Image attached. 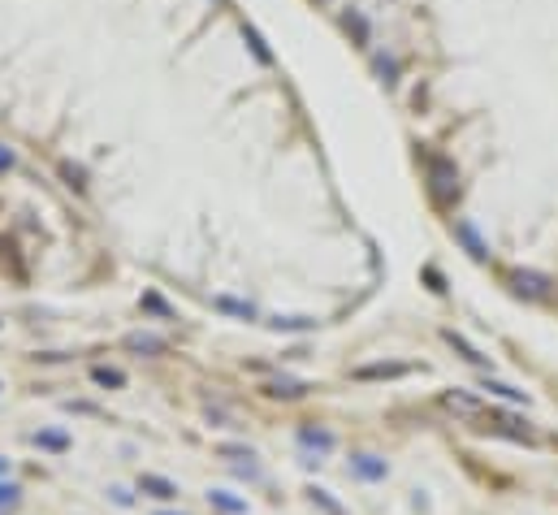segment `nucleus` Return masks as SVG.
Instances as JSON below:
<instances>
[{
  "instance_id": "f257e3e1",
  "label": "nucleus",
  "mask_w": 558,
  "mask_h": 515,
  "mask_svg": "<svg viewBox=\"0 0 558 515\" xmlns=\"http://www.w3.org/2000/svg\"><path fill=\"white\" fill-rule=\"evenodd\" d=\"M139 489H143L147 498H160V503L177 498V485H173V480H165V476H152V472H143V476H139Z\"/></svg>"
},
{
  "instance_id": "f03ea898",
  "label": "nucleus",
  "mask_w": 558,
  "mask_h": 515,
  "mask_svg": "<svg viewBox=\"0 0 558 515\" xmlns=\"http://www.w3.org/2000/svg\"><path fill=\"white\" fill-rule=\"evenodd\" d=\"M126 351H139V356H165V338H156V333H126Z\"/></svg>"
},
{
  "instance_id": "7ed1b4c3",
  "label": "nucleus",
  "mask_w": 558,
  "mask_h": 515,
  "mask_svg": "<svg viewBox=\"0 0 558 515\" xmlns=\"http://www.w3.org/2000/svg\"><path fill=\"white\" fill-rule=\"evenodd\" d=\"M351 468H355V476H364V480H381V476H385V463L372 459V455H355Z\"/></svg>"
},
{
  "instance_id": "20e7f679",
  "label": "nucleus",
  "mask_w": 558,
  "mask_h": 515,
  "mask_svg": "<svg viewBox=\"0 0 558 515\" xmlns=\"http://www.w3.org/2000/svg\"><path fill=\"white\" fill-rule=\"evenodd\" d=\"M208 503L221 507V511H229V515H247V503H242V498H234V494H225V489H212Z\"/></svg>"
},
{
  "instance_id": "39448f33",
  "label": "nucleus",
  "mask_w": 558,
  "mask_h": 515,
  "mask_svg": "<svg viewBox=\"0 0 558 515\" xmlns=\"http://www.w3.org/2000/svg\"><path fill=\"white\" fill-rule=\"evenodd\" d=\"M299 442L303 446H316L320 455H325V450H334V433H325V429H299Z\"/></svg>"
},
{
  "instance_id": "423d86ee",
  "label": "nucleus",
  "mask_w": 558,
  "mask_h": 515,
  "mask_svg": "<svg viewBox=\"0 0 558 515\" xmlns=\"http://www.w3.org/2000/svg\"><path fill=\"white\" fill-rule=\"evenodd\" d=\"M303 390H307V385L290 381V377H277V381H269V394H273V398H299Z\"/></svg>"
},
{
  "instance_id": "0eeeda50",
  "label": "nucleus",
  "mask_w": 558,
  "mask_h": 515,
  "mask_svg": "<svg viewBox=\"0 0 558 515\" xmlns=\"http://www.w3.org/2000/svg\"><path fill=\"white\" fill-rule=\"evenodd\" d=\"M212 303H217L221 312H229V316H242V320H256V308H251V303H238V299H225V295H217V299H212Z\"/></svg>"
},
{
  "instance_id": "6e6552de",
  "label": "nucleus",
  "mask_w": 558,
  "mask_h": 515,
  "mask_svg": "<svg viewBox=\"0 0 558 515\" xmlns=\"http://www.w3.org/2000/svg\"><path fill=\"white\" fill-rule=\"evenodd\" d=\"M35 446H44V450H65V446H70V438H65V433H35Z\"/></svg>"
},
{
  "instance_id": "1a4fd4ad",
  "label": "nucleus",
  "mask_w": 558,
  "mask_h": 515,
  "mask_svg": "<svg viewBox=\"0 0 558 515\" xmlns=\"http://www.w3.org/2000/svg\"><path fill=\"white\" fill-rule=\"evenodd\" d=\"M91 377H95V385H113V390H117V385H126V377L117 373V368H95Z\"/></svg>"
},
{
  "instance_id": "9d476101",
  "label": "nucleus",
  "mask_w": 558,
  "mask_h": 515,
  "mask_svg": "<svg viewBox=\"0 0 558 515\" xmlns=\"http://www.w3.org/2000/svg\"><path fill=\"white\" fill-rule=\"evenodd\" d=\"M18 503H22V489H18V485H0V507L13 511Z\"/></svg>"
},
{
  "instance_id": "9b49d317",
  "label": "nucleus",
  "mask_w": 558,
  "mask_h": 515,
  "mask_svg": "<svg viewBox=\"0 0 558 515\" xmlns=\"http://www.w3.org/2000/svg\"><path fill=\"white\" fill-rule=\"evenodd\" d=\"M273 329H307L311 320H303V316H277V320H269Z\"/></svg>"
},
{
  "instance_id": "f8f14e48",
  "label": "nucleus",
  "mask_w": 558,
  "mask_h": 515,
  "mask_svg": "<svg viewBox=\"0 0 558 515\" xmlns=\"http://www.w3.org/2000/svg\"><path fill=\"white\" fill-rule=\"evenodd\" d=\"M311 503H320V507L329 511V515H342V507H338L334 498H329V489H311Z\"/></svg>"
},
{
  "instance_id": "ddd939ff",
  "label": "nucleus",
  "mask_w": 558,
  "mask_h": 515,
  "mask_svg": "<svg viewBox=\"0 0 558 515\" xmlns=\"http://www.w3.org/2000/svg\"><path fill=\"white\" fill-rule=\"evenodd\" d=\"M113 503H117V507H130V503H135V498H130L126 489H113Z\"/></svg>"
},
{
  "instance_id": "4468645a",
  "label": "nucleus",
  "mask_w": 558,
  "mask_h": 515,
  "mask_svg": "<svg viewBox=\"0 0 558 515\" xmlns=\"http://www.w3.org/2000/svg\"><path fill=\"white\" fill-rule=\"evenodd\" d=\"M5 468H9V459H0V472H5Z\"/></svg>"
},
{
  "instance_id": "2eb2a0df",
  "label": "nucleus",
  "mask_w": 558,
  "mask_h": 515,
  "mask_svg": "<svg viewBox=\"0 0 558 515\" xmlns=\"http://www.w3.org/2000/svg\"><path fill=\"white\" fill-rule=\"evenodd\" d=\"M160 515H182V511H160Z\"/></svg>"
}]
</instances>
